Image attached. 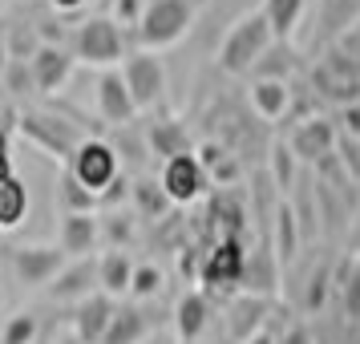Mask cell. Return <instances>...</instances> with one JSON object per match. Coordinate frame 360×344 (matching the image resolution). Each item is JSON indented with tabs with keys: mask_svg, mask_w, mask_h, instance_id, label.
<instances>
[{
	"mask_svg": "<svg viewBox=\"0 0 360 344\" xmlns=\"http://www.w3.org/2000/svg\"><path fill=\"white\" fill-rule=\"evenodd\" d=\"M271 45H276V33L263 17V8H247L243 17H235L231 29L223 33L219 49H214V65L227 77H251Z\"/></svg>",
	"mask_w": 360,
	"mask_h": 344,
	"instance_id": "obj_1",
	"label": "cell"
},
{
	"mask_svg": "<svg viewBox=\"0 0 360 344\" xmlns=\"http://www.w3.org/2000/svg\"><path fill=\"white\" fill-rule=\"evenodd\" d=\"M130 41L134 37L117 25L110 13L105 17H85L73 25V41L69 49L77 57V65H94V69H122V61L130 57Z\"/></svg>",
	"mask_w": 360,
	"mask_h": 344,
	"instance_id": "obj_2",
	"label": "cell"
},
{
	"mask_svg": "<svg viewBox=\"0 0 360 344\" xmlns=\"http://www.w3.org/2000/svg\"><path fill=\"white\" fill-rule=\"evenodd\" d=\"M195 17H198V0H146V17L134 29V49H150V53L174 49L195 29Z\"/></svg>",
	"mask_w": 360,
	"mask_h": 344,
	"instance_id": "obj_3",
	"label": "cell"
},
{
	"mask_svg": "<svg viewBox=\"0 0 360 344\" xmlns=\"http://www.w3.org/2000/svg\"><path fill=\"white\" fill-rule=\"evenodd\" d=\"M17 130H20V138H25L29 146H37L41 154L57 158L61 166H69V158L77 154V146L89 138L77 122L53 114V110H37V106L17 110Z\"/></svg>",
	"mask_w": 360,
	"mask_h": 344,
	"instance_id": "obj_4",
	"label": "cell"
},
{
	"mask_svg": "<svg viewBox=\"0 0 360 344\" xmlns=\"http://www.w3.org/2000/svg\"><path fill=\"white\" fill-rule=\"evenodd\" d=\"M4 263L20 288L29 292H45L53 279L65 272L69 255L61 251V243H13L4 247Z\"/></svg>",
	"mask_w": 360,
	"mask_h": 344,
	"instance_id": "obj_5",
	"label": "cell"
},
{
	"mask_svg": "<svg viewBox=\"0 0 360 344\" xmlns=\"http://www.w3.org/2000/svg\"><path fill=\"white\" fill-rule=\"evenodd\" d=\"M65 170L82 182L85 191H94L98 198L105 195L122 174H126V170H122V154H117V146L114 142H105V138H94V134L77 146V154L69 158Z\"/></svg>",
	"mask_w": 360,
	"mask_h": 344,
	"instance_id": "obj_6",
	"label": "cell"
},
{
	"mask_svg": "<svg viewBox=\"0 0 360 344\" xmlns=\"http://www.w3.org/2000/svg\"><path fill=\"white\" fill-rule=\"evenodd\" d=\"M247 239H214L207 251H202V263H198V284L202 292H235L243 288V272H247Z\"/></svg>",
	"mask_w": 360,
	"mask_h": 344,
	"instance_id": "obj_7",
	"label": "cell"
},
{
	"mask_svg": "<svg viewBox=\"0 0 360 344\" xmlns=\"http://www.w3.org/2000/svg\"><path fill=\"white\" fill-rule=\"evenodd\" d=\"M122 77L130 85V98L138 106V114L142 110H158L166 101V61L162 53H150V49H130V57L122 61Z\"/></svg>",
	"mask_w": 360,
	"mask_h": 344,
	"instance_id": "obj_8",
	"label": "cell"
},
{
	"mask_svg": "<svg viewBox=\"0 0 360 344\" xmlns=\"http://www.w3.org/2000/svg\"><path fill=\"white\" fill-rule=\"evenodd\" d=\"M158 182H162V191L170 195L174 207H191L198 198L211 195V174H207V166L198 163V154H182V158H170L162 163L158 170Z\"/></svg>",
	"mask_w": 360,
	"mask_h": 344,
	"instance_id": "obj_9",
	"label": "cell"
},
{
	"mask_svg": "<svg viewBox=\"0 0 360 344\" xmlns=\"http://www.w3.org/2000/svg\"><path fill=\"white\" fill-rule=\"evenodd\" d=\"M311 85L320 89V98L336 101V106H352L360 98V65L356 57H348V53H328L320 65L311 69Z\"/></svg>",
	"mask_w": 360,
	"mask_h": 344,
	"instance_id": "obj_10",
	"label": "cell"
},
{
	"mask_svg": "<svg viewBox=\"0 0 360 344\" xmlns=\"http://www.w3.org/2000/svg\"><path fill=\"white\" fill-rule=\"evenodd\" d=\"M94 106H98V117L114 130H126L138 122V106L130 98V85L122 77V69H105L98 73V85H94Z\"/></svg>",
	"mask_w": 360,
	"mask_h": 344,
	"instance_id": "obj_11",
	"label": "cell"
},
{
	"mask_svg": "<svg viewBox=\"0 0 360 344\" xmlns=\"http://www.w3.org/2000/svg\"><path fill=\"white\" fill-rule=\"evenodd\" d=\"M94 292H101V284H98V255H89V260H69L65 272L45 288V300H53V304H73V308H77V304L89 300Z\"/></svg>",
	"mask_w": 360,
	"mask_h": 344,
	"instance_id": "obj_12",
	"label": "cell"
},
{
	"mask_svg": "<svg viewBox=\"0 0 360 344\" xmlns=\"http://www.w3.org/2000/svg\"><path fill=\"white\" fill-rule=\"evenodd\" d=\"M122 300L105 292H94L89 300H82L73 316H69V324H73V340L77 344H101L105 340V332H110V320H114V312Z\"/></svg>",
	"mask_w": 360,
	"mask_h": 344,
	"instance_id": "obj_13",
	"label": "cell"
},
{
	"mask_svg": "<svg viewBox=\"0 0 360 344\" xmlns=\"http://www.w3.org/2000/svg\"><path fill=\"white\" fill-rule=\"evenodd\" d=\"M29 69H33L37 94L53 98L69 85L73 69H77V57H73V49H61V45H41V53L29 61Z\"/></svg>",
	"mask_w": 360,
	"mask_h": 344,
	"instance_id": "obj_14",
	"label": "cell"
},
{
	"mask_svg": "<svg viewBox=\"0 0 360 344\" xmlns=\"http://www.w3.org/2000/svg\"><path fill=\"white\" fill-rule=\"evenodd\" d=\"M57 243L69 260H89L101 247V215H61Z\"/></svg>",
	"mask_w": 360,
	"mask_h": 344,
	"instance_id": "obj_15",
	"label": "cell"
},
{
	"mask_svg": "<svg viewBox=\"0 0 360 344\" xmlns=\"http://www.w3.org/2000/svg\"><path fill=\"white\" fill-rule=\"evenodd\" d=\"M288 146H292V154L295 158H304V163H324L328 154L336 150V130H332V122L320 117V114L304 117V122H295Z\"/></svg>",
	"mask_w": 360,
	"mask_h": 344,
	"instance_id": "obj_16",
	"label": "cell"
},
{
	"mask_svg": "<svg viewBox=\"0 0 360 344\" xmlns=\"http://www.w3.org/2000/svg\"><path fill=\"white\" fill-rule=\"evenodd\" d=\"M211 328V295L202 288H186L174 304V336L179 344H195Z\"/></svg>",
	"mask_w": 360,
	"mask_h": 344,
	"instance_id": "obj_17",
	"label": "cell"
},
{
	"mask_svg": "<svg viewBox=\"0 0 360 344\" xmlns=\"http://www.w3.org/2000/svg\"><path fill=\"white\" fill-rule=\"evenodd\" d=\"M146 150L158 163H170V158H182V154H195V142H191V130L179 117H154L146 126Z\"/></svg>",
	"mask_w": 360,
	"mask_h": 344,
	"instance_id": "obj_18",
	"label": "cell"
},
{
	"mask_svg": "<svg viewBox=\"0 0 360 344\" xmlns=\"http://www.w3.org/2000/svg\"><path fill=\"white\" fill-rule=\"evenodd\" d=\"M154 332H158V320L142 304H117L114 320H110V332H105L101 344H146Z\"/></svg>",
	"mask_w": 360,
	"mask_h": 344,
	"instance_id": "obj_19",
	"label": "cell"
},
{
	"mask_svg": "<svg viewBox=\"0 0 360 344\" xmlns=\"http://www.w3.org/2000/svg\"><path fill=\"white\" fill-rule=\"evenodd\" d=\"M279 279H283V267H279L271 243L247 251V272H243V288H239V292H243V295H259V300H263V295L276 292Z\"/></svg>",
	"mask_w": 360,
	"mask_h": 344,
	"instance_id": "obj_20",
	"label": "cell"
},
{
	"mask_svg": "<svg viewBox=\"0 0 360 344\" xmlns=\"http://www.w3.org/2000/svg\"><path fill=\"white\" fill-rule=\"evenodd\" d=\"M170 195L162 191V182H158V174H138V179L130 182V211L138 215V219H150V223H158V219H166L170 215Z\"/></svg>",
	"mask_w": 360,
	"mask_h": 344,
	"instance_id": "obj_21",
	"label": "cell"
},
{
	"mask_svg": "<svg viewBox=\"0 0 360 344\" xmlns=\"http://www.w3.org/2000/svg\"><path fill=\"white\" fill-rule=\"evenodd\" d=\"M247 101H251L255 117H263V122H283L288 110H292V85L288 82H251Z\"/></svg>",
	"mask_w": 360,
	"mask_h": 344,
	"instance_id": "obj_22",
	"label": "cell"
},
{
	"mask_svg": "<svg viewBox=\"0 0 360 344\" xmlns=\"http://www.w3.org/2000/svg\"><path fill=\"white\" fill-rule=\"evenodd\" d=\"M134 267H138V263L130 260V251H114V247H105V251L98 255V284H101V292L114 295V300L130 295Z\"/></svg>",
	"mask_w": 360,
	"mask_h": 344,
	"instance_id": "obj_23",
	"label": "cell"
},
{
	"mask_svg": "<svg viewBox=\"0 0 360 344\" xmlns=\"http://www.w3.org/2000/svg\"><path fill=\"white\" fill-rule=\"evenodd\" d=\"M271 251L283 272H292L295 255H300V223H295V207L292 198H279L276 203V235H271Z\"/></svg>",
	"mask_w": 360,
	"mask_h": 344,
	"instance_id": "obj_24",
	"label": "cell"
},
{
	"mask_svg": "<svg viewBox=\"0 0 360 344\" xmlns=\"http://www.w3.org/2000/svg\"><path fill=\"white\" fill-rule=\"evenodd\" d=\"M53 195H57V211H61V215H101V198L94 195V191H85L65 166L57 170Z\"/></svg>",
	"mask_w": 360,
	"mask_h": 344,
	"instance_id": "obj_25",
	"label": "cell"
},
{
	"mask_svg": "<svg viewBox=\"0 0 360 344\" xmlns=\"http://www.w3.org/2000/svg\"><path fill=\"white\" fill-rule=\"evenodd\" d=\"M198 163L207 166V174H211L214 186H231V182L243 174V166H239V158L231 154L227 142H214V138H207V142H198L195 146Z\"/></svg>",
	"mask_w": 360,
	"mask_h": 344,
	"instance_id": "obj_26",
	"label": "cell"
},
{
	"mask_svg": "<svg viewBox=\"0 0 360 344\" xmlns=\"http://www.w3.org/2000/svg\"><path fill=\"white\" fill-rule=\"evenodd\" d=\"M259 8L271 25V33H276V41H292L304 13H308V0H263Z\"/></svg>",
	"mask_w": 360,
	"mask_h": 344,
	"instance_id": "obj_27",
	"label": "cell"
},
{
	"mask_svg": "<svg viewBox=\"0 0 360 344\" xmlns=\"http://www.w3.org/2000/svg\"><path fill=\"white\" fill-rule=\"evenodd\" d=\"M29 219V186L20 174L0 182V231H17Z\"/></svg>",
	"mask_w": 360,
	"mask_h": 344,
	"instance_id": "obj_28",
	"label": "cell"
},
{
	"mask_svg": "<svg viewBox=\"0 0 360 344\" xmlns=\"http://www.w3.org/2000/svg\"><path fill=\"white\" fill-rule=\"evenodd\" d=\"M138 235V215L130 207H117V211H101V247H114L126 251Z\"/></svg>",
	"mask_w": 360,
	"mask_h": 344,
	"instance_id": "obj_29",
	"label": "cell"
},
{
	"mask_svg": "<svg viewBox=\"0 0 360 344\" xmlns=\"http://www.w3.org/2000/svg\"><path fill=\"white\" fill-rule=\"evenodd\" d=\"M295 69V49L292 41H276L271 49L263 53V61L255 65L251 82H288V73Z\"/></svg>",
	"mask_w": 360,
	"mask_h": 344,
	"instance_id": "obj_30",
	"label": "cell"
},
{
	"mask_svg": "<svg viewBox=\"0 0 360 344\" xmlns=\"http://www.w3.org/2000/svg\"><path fill=\"white\" fill-rule=\"evenodd\" d=\"M162 288H166V272L154 260H142L138 267H134V279H130V300L134 304H146V300H154V295H162Z\"/></svg>",
	"mask_w": 360,
	"mask_h": 344,
	"instance_id": "obj_31",
	"label": "cell"
},
{
	"mask_svg": "<svg viewBox=\"0 0 360 344\" xmlns=\"http://www.w3.org/2000/svg\"><path fill=\"white\" fill-rule=\"evenodd\" d=\"M37 53H41L37 20H13V25H8V57H13V61H33Z\"/></svg>",
	"mask_w": 360,
	"mask_h": 344,
	"instance_id": "obj_32",
	"label": "cell"
},
{
	"mask_svg": "<svg viewBox=\"0 0 360 344\" xmlns=\"http://www.w3.org/2000/svg\"><path fill=\"white\" fill-rule=\"evenodd\" d=\"M37 336H41L37 312H13L0 328V344H37Z\"/></svg>",
	"mask_w": 360,
	"mask_h": 344,
	"instance_id": "obj_33",
	"label": "cell"
},
{
	"mask_svg": "<svg viewBox=\"0 0 360 344\" xmlns=\"http://www.w3.org/2000/svg\"><path fill=\"white\" fill-rule=\"evenodd\" d=\"M0 85H4L13 98H29V94H37V82H33L29 61H8V69L0 73Z\"/></svg>",
	"mask_w": 360,
	"mask_h": 344,
	"instance_id": "obj_34",
	"label": "cell"
},
{
	"mask_svg": "<svg viewBox=\"0 0 360 344\" xmlns=\"http://www.w3.org/2000/svg\"><path fill=\"white\" fill-rule=\"evenodd\" d=\"M340 300H344V312L360 320V255L348 263V272L340 276Z\"/></svg>",
	"mask_w": 360,
	"mask_h": 344,
	"instance_id": "obj_35",
	"label": "cell"
},
{
	"mask_svg": "<svg viewBox=\"0 0 360 344\" xmlns=\"http://www.w3.org/2000/svg\"><path fill=\"white\" fill-rule=\"evenodd\" d=\"M110 17L134 37V29H138L142 17H146V0H114V4H110Z\"/></svg>",
	"mask_w": 360,
	"mask_h": 344,
	"instance_id": "obj_36",
	"label": "cell"
},
{
	"mask_svg": "<svg viewBox=\"0 0 360 344\" xmlns=\"http://www.w3.org/2000/svg\"><path fill=\"white\" fill-rule=\"evenodd\" d=\"M292 170H295V158H292V146H276V182L279 191H292Z\"/></svg>",
	"mask_w": 360,
	"mask_h": 344,
	"instance_id": "obj_37",
	"label": "cell"
},
{
	"mask_svg": "<svg viewBox=\"0 0 360 344\" xmlns=\"http://www.w3.org/2000/svg\"><path fill=\"white\" fill-rule=\"evenodd\" d=\"M49 4H53V13H57V17H73V13H82L89 0H49Z\"/></svg>",
	"mask_w": 360,
	"mask_h": 344,
	"instance_id": "obj_38",
	"label": "cell"
},
{
	"mask_svg": "<svg viewBox=\"0 0 360 344\" xmlns=\"http://www.w3.org/2000/svg\"><path fill=\"white\" fill-rule=\"evenodd\" d=\"M8 61H13L8 57V20H0V73L8 69Z\"/></svg>",
	"mask_w": 360,
	"mask_h": 344,
	"instance_id": "obj_39",
	"label": "cell"
},
{
	"mask_svg": "<svg viewBox=\"0 0 360 344\" xmlns=\"http://www.w3.org/2000/svg\"><path fill=\"white\" fill-rule=\"evenodd\" d=\"M243 344H279V340H276V332H271V328H259V332H255V336H247Z\"/></svg>",
	"mask_w": 360,
	"mask_h": 344,
	"instance_id": "obj_40",
	"label": "cell"
},
{
	"mask_svg": "<svg viewBox=\"0 0 360 344\" xmlns=\"http://www.w3.org/2000/svg\"><path fill=\"white\" fill-rule=\"evenodd\" d=\"M344 117H348V130L360 134V110H352V106H348V110H344Z\"/></svg>",
	"mask_w": 360,
	"mask_h": 344,
	"instance_id": "obj_41",
	"label": "cell"
},
{
	"mask_svg": "<svg viewBox=\"0 0 360 344\" xmlns=\"http://www.w3.org/2000/svg\"><path fill=\"white\" fill-rule=\"evenodd\" d=\"M13 174H17V170H13V158H0V182H8Z\"/></svg>",
	"mask_w": 360,
	"mask_h": 344,
	"instance_id": "obj_42",
	"label": "cell"
},
{
	"mask_svg": "<svg viewBox=\"0 0 360 344\" xmlns=\"http://www.w3.org/2000/svg\"><path fill=\"white\" fill-rule=\"evenodd\" d=\"M0 158H8V126H0Z\"/></svg>",
	"mask_w": 360,
	"mask_h": 344,
	"instance_id": "obj_43",
	"label": "cell"
},
{
	"mask_svg": "<svg viewBox=\"0 0 360 344\" xmlns=\"http://www.w3.org/2000/svg\"><path fill=\"white\" fill-rule=\"evenodd\" d=\"M0 304H4V292H0Z\"/></svg>",
	"mask_w": 360,
	"mask_h": 344,
	"instance_id": "obj_44",
	"label": "cell"
}]
</instances>
